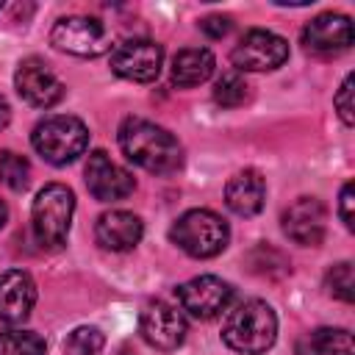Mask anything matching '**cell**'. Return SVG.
<instances>
[{
	"mask_svg": "<svg viewBox=\"0 0 355 355\" xmlns=\"http://www.w3.org/2000/svg\"><path fill=\"white\" fill-rule=\"evenodd\" d=\"M119 147L128 161L136 166L155 172V175H169L183 166V147L180 141L161 125L141 119V116H128L119 125Z\"/></svg>",
	"mask_w": 355,
	"mask_h": 355,
	"instance_id": "obj_1",
	"label": "cell"
},
{
	"mask_svg": "<svg viewBox=\"0 0 355 355\" xmlns=\"http://www.w3.org/2000/svg\"><path fill=\"white\" fill-rule=\"evenodd\" d=\"M275 338H277V316L272 305L263 300L239 302L222 324V341L241 355H263L275 344Z\"/></svg>",
	"mask_w": 355,
	"mask_h": 355,
	"instance_id": "obj_2",
	"label": "cell"
},
{
	"mask_svg": "<svg viewBox=\"0 0 355 355\" xmlns=\"http://www.w3.org/2000/svg\"><path fill=\"white\" fill-rule=\"evenodd\" d=\"M169 239L191 258H214L227 247L230 227L219 214L208 208H191L175 219Z\"/></svg>",
	"mask_w": 355,
	"mask_h": 355,
	"instance_id": "obj_3",
	"label": "cell"
},
{
	"mask_svg": "<svg viewBox=\"0 0 355 355\" xmlns=\"http://www.w3.org/2000/svg\"><path fill=\"white\" fill-rule=\"evenodd\" d=\"M31 144L33 150L53 166H67L72 164L78 155L86 153L89 144V130L78 116H67V114H55L42 119L33 133H31Z\"/></svg>",
	"mask_w": 355,
	"mask_h": 355,
	"instance_id": "obj_4",
	"label": "cell"
},
{
	"mask_svg": "<svg viewBox=\"0 0 355 355\" xmlns=\"http://www.w3.org/2000/svg\"><path fill=\"white\" fill-rule=\"evenodd\" d=\"M75 214V194L64 183H47L39 189L33 208H31V225L33 236L42 247H61L69 236Z\"/></svg>",
	"mask_w": 355,
	"mask_h": 355,
	"instance_id": "obj_5",
	"label": "cell"
},
{
	"mask_svg": "<svg viewBox=\"0 0 355 355\" xmlns=\"http://www.w3.org/2000/svg\"><path fill=\"white\" fill-rule=\"evenodd\" d=\"M111 31L97 17H61L50 31V44L78 58H97L111 50Z\"/></svg>",
	"mask_w": 355,
	"mask_h": 355,
	"instance_id": "obj_6",
	"label": "cell"
},
{
	"mask_svg": "<svg viewBox=\"0 0 355 355\" xmlns=\"http://www.w3.org/2000/svg\"><path fill=\"white\" fill-rule=\"evenodd\" d=\"M236 72H269L288 61V42L272 31H247L230 53Z\"/></svg>",
	"mask_w": 355,
	"mask_h": 355,
	"instance_id": "obj_7",
	"label": "cell"
},
{
	"mask_svg": "<svg viewBox=\"0 0 355 355\" xmlns=\"http://www.w3.org/2000/svg\"><path fill=\"white\" fill-rule=\"evenodd\" d=\"M175 294H178V302H180V311H186L189 316L202 319V322L216 319L233 302V286L225 283L216 275L191 277L183 286H178Z\"/></svg>",
	"mask_w": 355,
	"mask_h": 355,
	"instance_id": "obj_8",
	"label": "cell"
},
{
	"mask_svg": "<svg viewBox=\"0 0 355 355\" xmlns=\"http://www.w3.org/2000/svg\"><path fill=\"white\" fill-rule=\"evenodd\" d=\"M139 333L150 347H155L161 352H172L186 341L189 324H186V316L175 305H169L164 300H155V302H147L141 308Z\"/></svg>",
	"mask_w": 355,
	"mask_h": 355,
	"instance_id": "obj_9",
	"label": "cell"
},
{
	"mask_svg": "<svg viewBox=\"0 0 355 355\" xmlns=\"http://www.w3.org/2000/svg\"><path fill=\"white\" fill-rule=\"evenodd\" d=\"M164 64V50L153 39H128L111 50V69L114 75L133 80V83H150L158 78Z\"/></svg>",
	"mask_w": 355,
	"mask_h": 355,
	"instance_id": "obj_10",
	"label": "cell"
},
{
	"mask_svg": "<svg viewBox=\"0 0 355 355\" xmlns=\"http://www.w3.org/2000/svg\"><path fill=\"white\" fill-rule=\"evenodd\" d=\"M86 175V189L94 200L100 202H114V200H125L128 194H133L136 180L128 169H122L119 164H114L108 158L105 150H92L83 166Z\"/></svg>",
	"mask_w": 355,
	"mask_h": 355,
	"instance_id": "obj_11",
	"label": "cell"
},
{
	"mask_svg": "<svg viewBox=\"0 0 355 355\" xmlns=\"http://www.w3.org/2000/svg\"><path fill=\"white\" fill-rule=\"evenodd\" d=\"M14 86H17V94L33 108H53L64 97V83L36 55L19 61L14 72Z\"/></svg>",
	"mask_w": 355,
	"mask_h": 355,
	"instance_id": "obj_12",
	"label": "cell"
},
{
	"mask_svg": "<svg viewBox=\"0 0 355 355\" xmlns=\"http://www.w3.org/2000/svg\"><path fill=\"white\" fill-rule=\"evenodd\" d=\"M327 230V208L316 197H297L283 211V233L302 247L322 244Z\"/></svg>",
	"mask_w": 355,
	"mask_h": 355,
	"instance_id": "obj_13",
	"label": "cell"
},
{
	"mask_svg": "<svg viewBox=\"0 0 355 355\" xmlns=\"http://www.w3.org/2000/svg\"><path fill=\"white\" fill-rule=\"evenodd\" d=\"M352 19L347 14H319L302 28V44L313 53H344L352 47Z\"/></svg>",
	"mask_w": 355,
	"mask_h": 355,
	"instance_id": "obj_14",
	"label": "cell"
},
{
	"mask_svg": "<svg viewBox=\"0 0 355 355\" xmlns=\"http://www.w3.org/2000/svg\"><path fill=\"white\" fill-rule=\"evenodd\" d=\"M36 305V283L22 269H8L0 275V322L19 324L31 316Z\"/></svg>",
	"mask_w": 355,
	"mask_h": 355,
	"instance_id": "obj_15",
	"label": "cell"
},
{
	"mask_svg": "<svg viewBox=\"0 0 355 355\" xmlns=\"http://www.w3.org/2000/svg\"><path fill=\"white\" fill-rule=\"evenodd\" d=\"M144 236V225L136 214L130 211H105L97 216V225H94V239L103 250H111V252H128L133 250Z\"/></svg>",
	"mask_w": 355,
	"mask_h": 355,
	"instance_id": "obj_16",
	"label": "cell"
},
{
	"mask_svg": "<svg viewBox=\"0 0 355 355\" xmlns=\"http://www.w3.org/2000/svg\"><path fill=\"white\" fill-rule=\"evenodd\" d=\"M266 200V180L258 169L236 172L225 186V205L236 216H255Z\"/></svg>",
	"mask_w": 355,
	"mask_h": 355,
	"instance_id": "obj_17",
	"label": "cell"
},
{
	"mask_svg": "<svg viewBox=\"0 0 355 355\" xmlns=\"http://www.w3.org/2000/svg\"><path fill=\"white\" fill-rule=\"evenodd\" d=\"M214 67H216V58H214V53L208 47H183L172 58L169 75H172L175 86L191 89V86L205 83L214 75Z\"/></svg>",
	"mask_w": 355,
	"mask_h": 355,
	"instance_id": "obj_18",
	"label": "cell"
},
{
	"mask_svg": "<svg viewBox=\"0 0 355 355\" xmlns=\"http://www.w3.org/2000/svg\"><path fill=\"white\" fill-rule=\"evenodd\" d=\"M297 355H355L352 333L344 327H316L297 338Z\"/></svg>",
	"mask_w": 355,
	"mask_h": 355,
	"instance_id": "obj_19",
	"label": "cell"
},
{
	"mask_svg": "<svg viewBox=\"0 0 355 355\" xmlns=\"http://www.w3.org/2000/svg\"><path fill=\"white\" fill-rule=\"evenodd\" d=\"M44 352H47V344L33 330L11 327L0 333V355H44Z\"/></svg>",
	"mask_w": 355,
	"mask_h": 355,
	"instance_id": "obj_20",
	"label": "cell"
},
{
	"mask_svg": "<svg viewBox=\"0 0 355 355\" xmlns=\"http://www.w3.org/2000/svg\"><path fill=\"white\" fill-rule=\"evenodd\" d=\"M0 183L8 186L11 191H25L31 183V164L14 150L0 153Z\"/></svg>",
	"mask_w": 355,
	"mask_h": 355,
	"instance_id": "obj_21",
	"label": "cell"
},
{
	"mask_svg": "<svg viewBox=\"0 0 355 355\" xmlns=\"http://www.w3.org/2000/svg\"><path fill=\"white\" fill-rule=\"evenodd\" d=\"M247 92H250V86H247L244 75L236 72V69L222 72V78L214 83V100H216L222 108H236V105H241V103L247 100Z\"/></svg>",
	"mask_w": 355,
	"mask_h": 355,
	"instance_id": "obj_22",
	"label": "cell"
},
{
	"mask_svg": "<svg viewBox=\"0 0 355 355\" xmlns=\"http://www.w3.org/2000/svg\"><path fill=\"white\" fill-rule=\"evenodd\" d=\"M105 338L97 327H75L67 341H64V352L67 355H100Z\"/></svg>",
	"mask_w": 355,
	"mask_h": 355,
	"instance_id": "obj_23",
	"label": "cell"
},
{
	"mask_svg": "<svg viewBox=\"0 0 355 355\" xmlns=\"http://www.w3.org/2000/svg\"><path fill=\"white\" fill-rule=\"evenodd\" d=\"M327 288L341 302H352L355 300V272H352V263L349 261L333 263L327 269Z\"/></svg>",
	"mask_w": 355,
	"mask_h": 355,
	"instance_id": "obj_24",
	"label": "cell"
},
{
	"mask_svg": "<svg viewBox=\"0 0 355 355\" xmlns=\"http://www.w3.org/2000/svg\"><path fill=\"white\" fill-rule=\"evenodd\" d=\"M352 83H355V78L347 75L344 83L338 86L336 97H333V105H336V111H338V116H341V122L347 128H352V122H355V114H352L355 111V105H352Z\"/></svg>",
	"mask_w": 355,
	"mask_h": 355,
	"instance_id": "obj_25",
	"label": "cell"
},
{
	"mask_svg": "<svg viewBox=\"0 0 355 355\" xmlns=\"http://www.w3.org/2000/svg\"><path fill=\"white\" fill-rule=\"evenodd\" d=\"M352 202H355V186H352V180H347V183L341 186V197H338V216H341V222H344V227H347V230H352V227H355Z\"/></svg>",
	"mask_w": 355,
	"mask_h": 355,
	"instance_id": "obj_26",
	"label": "cell"
},
{
	"mask_svg": "<svg viewBox=\"0 0 355 355\" xmlns=\"http://www.w3.org/2000/svg\"><path fill=\"white\" fill-rule=\"evenodd\" d=\"M230 28H233L230 17H219V14H214V17L200 19V31H202L208 39H222V36L230 33Z\"/></svg>",
	"mask_w": 355,
	"mask_h": 355,
	"instance_id": "obj_27",
	"label": "cell"
},
{
	"mask_svg": "<svg viewBox=\"0 0 355 355\" xmlns=\"http://www.w3.org/2000/svg\"><path fill=\"white\" fill-rule=\"evenodd\" d=\"M8 122H11V105H8V100L0 94V130H3Z\"/></svg>",
	"mask_w": 355,
	"mask_h": 355,
	"instance_id": "obj_28",
	"label": "cell"
},
{
	"mask_svg": "<svg viewBox=\"0 0 355 355\" xmlns=\"http://www.w3.org/2000/svg\"><path fill=\"white\" fill-rule=\"evenodd\" d=\"M6 219H8V208H6V202L0 200V227L6 225Z\"/></svg>",
	"mask_w": 355,
	"mask_h": 355,
	"instance_id": "obj_29",
	"label": "cell"
},
{
	"mask_svg": "<svg viewBox=\"0 0 355 355\" xmlns=\"http://www.w3.org/2000/svg\"><path fill=\"white\" fill-rule=\"evenodd\" d=\"M122 355H130V352H122Z\"/></svg>",
	"mask_w": 355,
	"mask_h": 355,
	"instance_id": "obj_30",
	"label": "cell"
},
{
	"mask_svg": "<svg viewBox=\"0 0 355 355\" xmlns=\"http://www.w3.org/2000/svg\"><path fill=\"white\" fill-rule=\"evenodd\" d=\"M0 8H3V3H0Z\"/></svg>",
	"mask_w": 355,
	"mask_h": 355,
	"instance_id": "obj_31",
	"label": "cell"
}]
</instances>
